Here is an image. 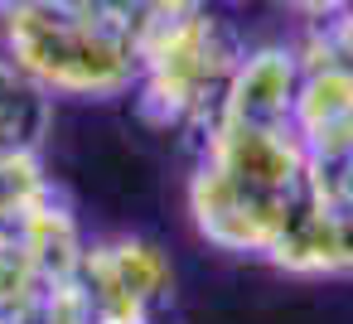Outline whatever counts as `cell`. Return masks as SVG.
Segmentation results:
<instances>
[{
	"instance_id": "6da1fadb",
	"label": "cell",
	"mask_w": 353,
	"mask_h": 324,
	"mask_svg": "<svg viewBox=\"0 0 353 324\" xmlns=\"http://www.w3.org/2000/svg\"><path fill=\"white\" fill-rule=\"evenodd\" d=\"M6 59L20 63L49 97H126L141 78V54L126 25L59 6V0H20L0 20Z\"/></svg>"
},
{
	"instance_id": "7a4b0ae2",
	"label": "cell",
	"mask_w": 353,
	"mask_h": 324,
	"mask_svg": "<svg viewBox=\"0 0 353 324\" xmlns=\"http://www.w3.org/2000/svg\"><path fill=\"white\" fill-rule=\"evenodd\" d=\"M136 54H141V78L131 88V97H136L141 121L165 136L203 141V131L218 121L228 78L247 49H242L237 30L223 15H213L203 0L189 15L141 34Z\"/></svg>"
},
{
	"instance_id": "3957f363",
	"label": "cell",
	"mask_w": 353,
	"mask_h": 324,
	"mask_svg": "<svg viewBox=\"0 0 353 324\" xmlns=\"http://www.w3.org/2000/svg\"><path fill=\"white\" fill-rule=\"evenodd\" d=\"M73 281L92 305V324H160L174 290L170 256L145 237L92 242Z\"/></svg>"
},
{
	"instance_id": "277c9868",
	"label": "cell",
	"mask_w": 353,
	"mask_h": 324,
	"mask_svg": "<svg viewBox=\"0 0 353 324\" xmlns=\"http://www.w3.org/2000/svg\"><path fill=\"white\" fill-rule=\"evenodd\" d=\"M305 199V194H300ZM300 199H271V194H256L237 179H228L223 170L203 165L194 170L189 179V218L199 227V237L228 256H271L276 237L285 232L290 213Z\"/></svg>"
},
{
	"instance_id": "5b68a950",
	"label": "cell",
	"mask_w": 353,
	"mask_h": 324,
	"mask_svg": "<svg viewBox=\"0 0 353 324\" xmlns=\"http://www.w3.org/2000/svg\"><path fill=\"white\" fill-rule=\"evenodd\" d=\"M203 165L223 170L228 179L271 194L300 199L310 155L290 126H247V121H213L203 131Z\"/></svg>"
},
{
	"instance_id": "8992f818",
	"label": "cell",
	"mask_w": 353,
	"mask_h": 324,
	"mask_svg": "<svg viewBox=\"0 0 353 324\" xmlns=\"http://www.w3.org/2000/svg\"><path fill=\"white\" fill-rule=\"evenodd\" d=\"M266 261L290 276L353 281V203H319L305 189Z\"/></svg>"
},
{
	"instance_id": "52a82bcc",
	"label": "cell",
	"mask_w": 353,
	"mask_h": 324,
	"mask_svg": "<svg viewBox=\"0 0 353 324\" xmlns=\"http://www.w3.org/2000/svg\"><path fill=\"white\" fill-rule=\"evenodd\" d=\"M305 63L300 49L285 44H266L242 54V63L228 78L218 121H247V126H290L295 112V92H300Z\"/></svg>"
},
{
	"instance_id": "ba28073f",
	"label": "cell",
	"mask_w": 353,
	"mask_h": 324,
	"mask_svg": "<svg viewBox=\"0 0 353 324\" xmlns=\"http://www.w3.org/2000/svg\"><path fill=\"white\" fill-rule=\"evenodd\" d=\"M290 131L300 136L305 155H339L353 150V68L343 63H305Z\"/></svg>"
},
{
	"instance_id": "9c48e42d",
	"label": "cell",
	"mask_w": 353,
	"mask_h": 324,
	"mask_svg": "<svg viewBox=\"0 0 353 324\" xmlns=\"http://www.w3.org/2000/svg\"><path fill=\"white\" fill-rule=\"evenodd\" d=\"M10 237H15V247L39 266V276H44L49 285L73 281L78 266H83V252H88L83 227H78V218H73V208H68V199H63L59 189H49V194L10 227Z\"/></svg>"
},
{
	"instance_id": "30bf717a",
	"label": "cell",
	"mask_w": 353,
	"mask_h": 324,
	"mask_svg": "<svg viewBox=\"0 0 353 324\" xmlns=\"http://www.w3.org/2000/svg\"><path fill=\"white\" fill-rule=\"evenodd\" d=\"M54 121V97L10 59H0V155L39 150Z\"/></svg>"
},
{
	"instance_id": "8fae6325",
	"label": "cell",
	"mask_w": 353,
	"mask_h": 324,
	"mask_svg": "<svg viewBox=\"0 0 353 324\" xmlns=\"http://www.w3.org/2000/svg\"><path fill=\"white\" fill-rule=\"evenodd\" d=\"M54 285L39 276V266L15 247V237L6 232L0 237V319H15V324H25L39 305H44V295H49Z\"/></svg>"
},
{
	"instance_id": "7c38bea8",
	"label": "cell",
	"mask_w": 353,
	"mask_h": 324,
	"mask_svg": "<svg viewBox=\"0 0 353 324\" xmlns=\"http://www.w3.org/2000/svg\"><path fill=\"white\" fill-rule=\"evenodd\" d=\"M54 189V179L39 165V150H20V155H0V232H10L44 194Z\"/></svg>"
},
{
	"instance_id": "4fadbf2b",
	"label": "cell",
	"mask_w": 353,
	"mask_h": 324,
	"mask_svg": "<svg viewBox=\"0 0 353 324\" xmlns=\"http://www.w3.org/2000/svg\"><path fill=\"white\" fill-rule=\"evenodd\" d=\"M300 63H343V68H353V0L339 15H329L310 30V44L300 49Z\"/></svg>"
},
{
	"instance_id": "5bb4252c",
	"label": "cell",
	"mask_w": 353,
	"mask_h": 324,
	"mask_svg": "<svg viewBox=\"0 0 353 324\" xmlns=\"http://www.w3.org/2000/svg\"><path fill=\"white\" fill-rule=\"evenodd\" d=\"M305 189L319 203H353V150L339 155H310Z\"/></svg>"
},
{
	"instance_id": "9a60e30c",
	"label": "cell",
	"mask_w": 353,
	"mask_h": 324,
	"mask_svg": "<svg viewBox=\"0 0 353 324\" xmlns=\"http://www.w3.org/2000/svg\"><path fill=\"white\" fill-rule=\"evenodd\" d=\"M25 324H92V305L78 290V281H63L44 295V305L25 319Z\"/></svg>"
},
{
	"instance_id": "2e32d148",
	"label": "cell",
	"mask_w": 353,
	"mask_h": 324,
	"mask_svg": "<svg viewBox=\"0 0 353 324\" xmlns=\"http://www.w3.org/2000/svg\"><path fill=\"white\" fill-rule=\"evenodd\" d=\"M281 10H290L295 20H310V25H319V20H329V15H339L348 0H276Z\"/></svg>"
},
{
	"instance_id": "e0dca14e",
	"label": "cell",
	"mask_w": 353,
	"mask_h": 324,
	"mask_svg": "<svg viewBox=\"0 0 353 324\" xmlns=\"http://www.w3.org/2000/svg\"><path fill=\"white\" fill-rule=\"evenodd\" d=\"M15 6H20V0H0V20H6V15H10Z\"/></svg>"
},
{
	"instance_id": "ac0fdd59",
	"label": "cell",
	"mask_w": 353,
	"mask_h": 324,
	"mask_svg": "<svg viewBox=\"0 0 353 324\" xmlns=\"http://www.w3.org/2000/svg\"><path fill=\"white\" fill-rule=\"evenodd\" d=\"M0 324H15V319H0Z\"/></svg>"
},
{
	"instance_id": "d6986e66",
	"label": "cell",
	"mask_w": 353,
	"mask_h": 324,
	"mask_svg": "<svg viewBox=\"0 0 353 324\" xmlns=\"http://www.w3.org/2000/svg\"><path fill=\"white\" fill-rule=\"evenodd\" d=\"M0 237H6V232H0Z\"/></svg>"
}]
</instances>
